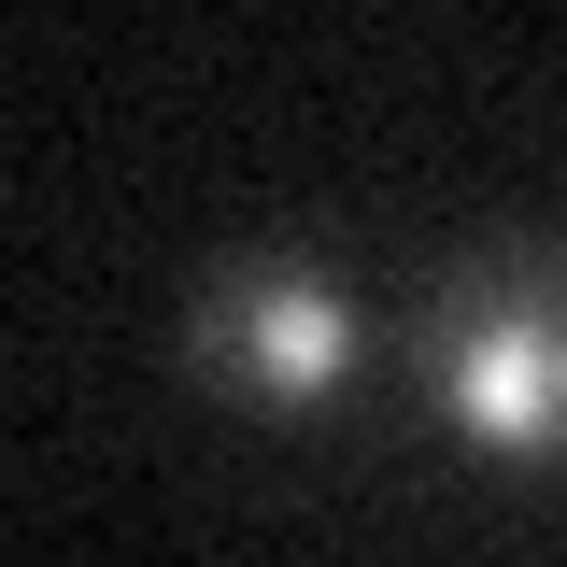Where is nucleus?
<instances>
[{
    "instance_id": "nucleus-1",
    "label": "nucleus",
    "mask_w": 567,
    "mask_h": 567,
    "mask_svg": "<svg viewBox=\"0 0 567 567\" xmlns=\"http://www.w3.org/2000/svg\"><path fill=\"white\" fill-rule=\"evenodd\" d=\"M412 398L454 454L567 483V227H483L412 284Z\"/></svg>"
},
{
    "instance_id": "nucleus-2",
    "label": "nucleus",
    "mask_w": 567,
    "mask_h": 567,
    "mask_svg": "<svg viewBox=\"0 0 567 567\" xmlns=\"http://www.w3.org/2000/svg\"><path fill=\"white\" fill-rule=\"evenodd\" d=\"M171 369L256 425H341L369 398V369H383V327H369V284L327 241L270 227V241L199 256L185 312H171Z\"/></svg>"
}]
</instances>
